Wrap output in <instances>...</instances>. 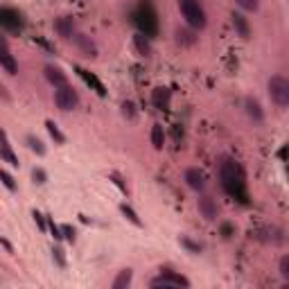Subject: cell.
I'll return each instance as SVG.
<instances>
[{
  "instance_id": "cell-1",
  "label": "cell",
  "mask_w": 289,
  "mask_h": 289,
  "mask_svg": "<svg viewBox=\"0 0 289 289\" xmlns=\"http://www.w3.org/2000/svg\"><path fill=\"white\" fill-rule=\"evenodd\" d=\"M179 9H181L185 23L192 30H204L206 23H208L206 21V11L199 0H179Z\"/></svg>"
},
{
  "instance_id": "cell-2",
  "label": "cell",
  "mask_w": 289,
  "mask_h": 289,
  "mask_svg": "<svg viewBox=\"0 0 289 289\" xmlns=\"http://www.w3.org/2000/svg\"><path fill=\"white\" fill-rule=\"evenodd\" d=\"M219 177H221V185H224V190L228 194L242 192V172H240V167H237L235 161L226 158V161L221 163Z\"/></svg>"
},
{
  "instance_id": "cell-3",
  "label": "cell",
  "mask_w": 289,
  "mask_h": 289,
  "mask_svg": "<svg viewBox=\"0 0 289 289\" xmlns=\"http://www.w3.org/2000/svg\"><path fill=\"white\" fill-rule=\"evenodd\" d=\"M269 95H271V100L278 104L280 108L289 107V81L280 75L271 77V79H269Z\"/></svg>"
},
{
  "instance_id": "cell-4",
  "label": "cell",
  "mask_w": 289,
  "mask_h": 289,
  "mask_svg": "<svg viewBox=\"0 0 289 289\" xmlns=\"http://www.w3.org/2000/svg\"><path fill=\"white\" fill-rule=\"evenodd\" d=\"M54 104H57V108H61V111H72V108L79 104V95H77L68 84L59 86L57 93H54Z\"/></svg>"
},
{
  "instance_id": "cell-5",
  "label": "cell",
  "mask_w": 289,
  "mask_h": 289,
  "mask_svg": "<svg viewBox=\"0 0 289 289\" xmlns=\"http://www.w3.org/2000/svg\"><path fill=\"white\" fill-rule=\"evenodd\" d=\"M0 161L9 163L11 167H18V158H16V154H14V149H11L9 140H7V134L2 129H0Z\"/></svg>"
},
{
  "instance_id": "cell-6",
  "label": "cell",
  "mask_w": 289,
  "mask_h": 289,
  "mask_svg": "<svg viewBox=\"0 0 289 289\" xmlns=\"http://www.w3.org/2000/svg\"><path fill=\"white\" fill-rule=\"evenodd\" d=\"M185 183H187V187L201 192V190H206V174L201 170H197V167H190L185 172Z\"/></svg>"
},
{
  "instance_id": "cell-7",
  "label": "cell",
  "mask_w": 289,
  "mask_h": 289,
  "mask_svg": "<svg viewBox=\"0 0 289 289\" xmlns=\"http://www.w3.org/2000/svg\"><path fill=\"white\" fill-rule=\"evenodd\" d=\"M72 41L77 43V48L81 50V54H84V57H88V59L97 57V45L91 41V36H86V34H75V36H72Z\"/></svg>"
},
{
  "instance_id": "cell-8",
  "label": "cell",
  "mask_w": 289,
  "mask_h": 289,
  "mask_svg": "<svg viewBox=\"0 0 289 289\" xmlns=\"http://www.w3.org/2000/svg\"><path fill=\"white\" fill-rule=\"evenodd\" d=\"M45 79H48L52 86H57V88L68 84L66 72H61V68H57V66H45Z\"/></svg>"
},
{
  "instance_id": "cell-9",
  "label": "cell",
  "mask_w": 289,
  "mask_h": 289,
  "mask_svg": "<svg viewBox=\"0 0 289 289\" xmlns=\"http://www.w3.org/2000/svg\"><path fill=\"white\" fill-rule=\"evenodd\" d=\"M54 30L61 34L64 38H72L75 36V23H72V18H59V21L54 23Z\"/></svg>"
},
{
  "instance_id": "cell-10",
  "label": "cell",
  "mask_w": 289,
  "mask_h": 289,
  "mask_svg": "<svg viewBox=\"0 0 289 289\" xmlns=\"http://www.w3.org/2000/svg\"><path fill=\"white\" fill-rule=\"evenodd\" d=\"M199 213L204 215L206 219L213 221L215 217H217V206H215V201L210 197H204V199H199Z\"/></svg>"
},
{
  "instance_id": "cell-11",
  "label": "cell",
  "mask_w": 289,
  "mask_h": 289,
  "mask_svg": "<svg viewBox=\"0 0 289 289\" xmlns=\"http://www.w3.org/2000/svg\"><path fill=\"white\" fill-rule=\"evenodd\" d=\"M0 66H2L9 75H16L18 72V64H16V59H14V54H11L9 50H0Z\"/></svg>"
},
{
  "instance_id": "cell-12",
  "label": "cell",
  "mask_w": 289,
  "mask_h": 289,
  "mask_svg": "<svg viewBox=\"0 0 289 289\" xmlns=\"http://www.w3.org/2000/svg\"><path fill=\"white\" fill-rule=\"evenodd\" d=\"M151 102L156 108H170V91L167 88H156L151 93Z\"/></svg>"
},
{
  "instance_id": "cell-13",
  "label": "cell",
  "mask_w": 289,
  "mask_h": 289,
  "mask_svg": "<svg viewBox=\"0 0 289 289\" xmlns=\"http://www.w3.org/2000/svg\"><path fill=\"white\" fill-rule=\"evenodd\" d=\"M134 48H136V52L140 54V57H149L151 54V45H149V41H147V36L144 34H134Z\"/></svg>"
},
{
  "instance_id": "cell-14",
  "label": "cell",
  "mask_w": 289,
  "mask_h": 289,
  "mask_svg": "<svg viewBox=\"0 0 289 289\" xmlns=\"http://www.w3.org/2000/svg\"><path fill=\"white\" fill-rule=\"evenodd\" d=\"M233 25H235L237 34H240L242 38H249V34H251V27H249V21L242 14H233Z\"/></svg>"
},
{
  "instance_id": "cell-15",
  "label": "cell",
  "mask_w": 289,
  "mask_h": 289,
  "mask_svg": "<svg viewBox=\"0 0 289 289\" xmlns=\"http://www.w3.org/2000/svg\"><path fill=\"white\" fill-rule=\"evenodd\" d=\"M161 276L165 278V283L170 287H190V280H185L183 276H177V273H172V271H161Z\"/></svg>"
},
{
  "instance_id": "cell-16",
  "label": "cell",
  "mask_w": 289,
  "mask_h": 289,
  "mask_svg": "<svg viewBox=\"0 0 289 289\" xmlns=\"http://www.w3.org/2000/svg\"><path fill=\"white\" fill-rule=\"evenodd\" d=\"M244 107H247V113H249V115H251L253 120H257V122H260V120L264 118L262 107H260V102H257V100H253V97H249L247 102H244Z\"/></svg>"
},
{
  "instance_id": "cell-17",
  "label": "cell",
  "mask_w": 289,
  "mask_h": 289,
  "mask_svg": "<svg viewBox=\"0 0 289 289\" xmlns=\"http://www.w3.org/2000/svg\"><path fill=\"white\" fill-rule=\"evenodd\" d=\"M151 144H154L156 149H163V144H165V131H163V124H154V127H151Z\"/></svg>"
},
{
  "instance_id": "cell-18",
  "label": "cell",
  "mask_w": 289,
  "mask_h": 289,
  "mask_svg": "<svg viewBox=\"0 0 289 289\" xmlns=\"http://www.w3.org/2000/svg\"><path fill=\"white\" fill-rule=\"evenodd\" d=\"M131 269H122V271L118 273V278L113 280V289H124V287H129L131 285Z\"/></svg>"
},
{
  "instance_id": "cell-19",
  "label": "cell",
  "mask_w": 289,
  "mask_h": 289,
  "mask_svg": "<svg viewBox=\"0 0 289 289\" xmlns=\"http://www.w3.org/2000/svg\"><path fill=\"white\" fill-rule=\"evenodd\" d=\"M177 41L181 43V45H194V43H197V36H194V32H190V30H181V27H179Z\"/></svg>"
},
{
  "instance_id": "cell-20",
  "label": "cell",
  "mask_w": 289,
  "mask_h": 289,
  "mask_svg": "<svg viewBox=\"0 0 289 289\" xmlns=\"http://www.w3.org/2000/svg\"><path fill=\"white\" fill-rule=\"evenodd\" d=\"M120 213H122L124 217H127V219L131 221V224H134V226H143V221H140V217H138V215H136V210L131 208V206H127V204H124V206H120Z\"/></svg>"
},
{
  "instance_id": "cell-21",
  "label": "cell",
  "mask_w": 289,
  "mask_h": 289,
  "mask_svg": "<svg viewBox=\"0 0 289 289\" xmlns=\"http://www.w3.org/2000/svg\"><path fill=\"white\" fill-rule=\"evenodd\" d=\"M45 127H48L50 136H52V138L57 140V143H66V136L61 134V131H59V127H57V124H54L52 120H48V122H45Z\"/></svg>"
},
{
  "instance_id": "cell-22",
  "label": "cell",
  "mask_w": 289,
  "mask_h": 289,
  "mask_svg": "<svg viewBox=\"0 0 289 289\" xmlns=\"http://www.w3.org/2000/svg\"><path fill=\"white\" fill-rule=\"evenodd\" d=\"M27 143H30V149L32 151H36L38 156H43L45 154V147H43V143L38 138H34V136H27Z\"/></svg>"
},
{
  "instance_id": "cell-23",
  "label": "cell",
  "mask_w": 289,
  "mask_h": 289,
  "mask_svg": "<svg viewBox=\"0 0 289 289\" xmlns=\"http://www.w3.org/2000/svg\"><path fill=\"white\" fill-rule=\"evenodd\" d=\"M0 181H2V185L7 187V190H16V183H14V179H11V174H7L5 170H0Z\"/></svg>"
},
{
  "instance_id": "cell-24",
  "label": "cell",
  "mask_w": 289,
  "mask_h": 289,
  "mask_svg": "<svg viewBox=\"0 0 289 289\" xmlns=\"http://www.w3.org/2000/svg\"><path fill=\"white\" fill-rule=\"evenodd\" d=\"M235 2L247 11H257V7H260V0H235Z\"/></svg>"
},
{
  "instance_id": "cell-25",
  "label": "cell",
  "mask_w": 289,
  "mask_h": 289,
  "mask_svg": "<svg viewBox=\"0 0 289 289\" xmlns=\"http://www.w3.org/2000/svg\"><path fill=\"white\" fill-rule=\"evenodd\" d=\"M61 237H66L68 242H75V228L70 224H64L61 226Z\"/></svg>"
},
{
  "instance_id": "cell-26",
  "label": "cell",
  "mask_w": 289,
  "mask_h": 289,
  "mask_svg": "<svg viewBox=\"0 0 289 289\" xmlns=\"http://www.w3.org/2000/svg\"><path fill=\"white\" fill-rule=\"evenodd\" d=\"M52 255H54V260H57V264H59V267H66L64 249H59V247H52Z\"/></svg>"
},
{
  "instance_id": "cell-27",
  "label": "cell",
  "mask_w": 289,
  "mask_h": 289,
  "mask_svg": "<svg viewBox=\"0 0 289 289\" xmlns=\"http://www.w3.org/2000/svg\"><path fill=\"white\" fill-rule=\"evenodd\" d=\"M122 115L124 118H134L136 115V108H134V102H122Z\"/></svg>"
},
{
  "instance_id": "cell-28",
  "label": "cell",
  "mask_w": 289,
  "mask_h": 289,
  "mask_svg": "<svg viewBox=\"0 0 289 289\" xmlns=\"http://www.w3.org/2000/svg\"><path fill=\"white\" fill-rule=\"evenodd\" d=\"M280 276H283L285 280H289V257L287 255L280 260Z\"/></svg>"
},
{
  "instance_id": "cell-29",
  "label": "cell",
  "mask_w": 289,
  "mask_h": 289,
  "mask_svg": "<svg viewBox=\"0 0 289 289\" xmlns=\"http://www.w3.org/2000/svg\"><path fill=\"white\" fill-rule=\"evenodd\" d=\"M32 179H34V183H45V172H43V170H34L32 172Z\"/></svg>"
},
{
  "instance_id": "cell-30",
  "label": "cell",
  "mask_w": 289,
  "mask_h": 289,
  "mask_svg": "<svg viewBox=\"0 0 289 289\" xmlns=\"http://www.w3.org/2000/svg\"><path fill=\"white\" fill-rule=\"evenodd\" d=\"M181 244H183V247H187V249H190V251H194V253L199 251V244H194V242H190V240H187V237H181Z\"/></svg>"
},
{
  "instance_id": "cell-31",
  "label": "cell",
  "mask_w": 289,
  "mask_h": 289,
  "mask_svg": "<svg viewBox=\"0 0 289 289\" xmlns=\"http://www.w3.org/2000/svg\"><path fill=\"white\" fill-rule=\"evenodd\" d=\"M50 230H52L54 240H61V228H59V226H54V221H50Z\"/></svg>"
},
{
  "instance_id": "cell-32",
  "label": "cell",
  "mask_w": 289,
  "mask_h": 289,
  "mask_svg": "<svg viewBox=\"0 0 289 289\" xmlns=\"http://www.w3.org/2000/svg\"><path fill=\"white\" fill-rule=\"evenodd\" d=\"M34 219H36V224H38V228H41V230H45V221H43V217H41V213H36V210H34Z\"/></svg>"
},
{
  "instance_id": "cell-33",
  "label": "cell",
  "mask_w": 289,
  "mask_h": 289,
  "mask_svg": "<svg viewBox=\"0 0 289 289\" xmlns=\"http://www.w3.org/2000/svg\"><path fill=\"white\" fill-rule=\"evenodd\" d=\"M0 50H9V43H7V38L0 34Z\"/></svg>"
},
{
  "instance_id": "cell-34",
  "label": "cell",
  "mask_w": 289,
  "mask_h": 289,
  "mask_svg": "<svg viewBox=\"0 0 289 289\" xmlns=\"http://www.w3.org/2000/svg\"><path fill=\"white\" fill-rule=\"evenodd\" d=\"M0 244H2V247H5L7 251H11V244H9V242H7V240H0Z\"/></svg>"
}]
</instances>
